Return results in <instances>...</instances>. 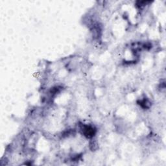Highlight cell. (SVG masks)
<instances>
[{"instance_id": "obj_1", "label": "cell", "mask_w": 166, "mask_h": 166, "mask_svg": "<svg viewBox=\"0 0 166 166\" xmlns=\"http://www.w3.org/2000/svg\"><path fill=\"white\" fill-rule=\"evenodd\" d=\"M83 132L84 134V136H86L88 138H91L93 136H94L95 134V130L94 128L91 127V126H85L83 128Z\"/></svg>"}]
</instances>
